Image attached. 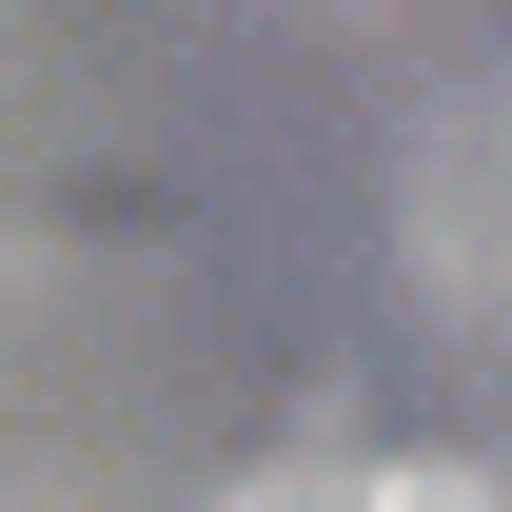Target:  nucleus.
<instances>
[{
	"instance_id": "obj_1",
	"label": "nucleus",
	"mask_w": 512,
	"mask_h": 512,
	"mask_svg": "<svg viewBox=\"0 0 512 512\" xmlns=\"http://www.w3.org/2000/svg\"><path fill=\"white\" fill-rule=\"evenodd\" d=\"M414 256L453 316H512V99H453L414 138Z\"/></svg>"
},
{
	"instance_id": "obj_2",
	"label": "nucleus",
	"mask_w": 512,
	"mask_h": 512,
	"mask_svg": "<svg viewBox=\"0 0 512 512\" xmlns=\"http://www.w3.org/2000/svg\"><path fill=\"white\" fill-rule=\"evenodd\" d=\"M237 512H375V473H355V453H276Z\"/></svg>"
},
{
	"instance_id": "obj_3",
	"label": "nucleus",
	"mask_w": 512,
	"mask_h": 512,
	"mask_svg": "<svg viewBox=\"0 0 512 512\" xmlns=\"http://www.w3.org/2000/svg\"><path fill=\"white\" fill-rule=\"evenodd\" d=\"M375 512H512L493 473H453V453H414V473H375Z\"/></svg>"
}]
</instances>
